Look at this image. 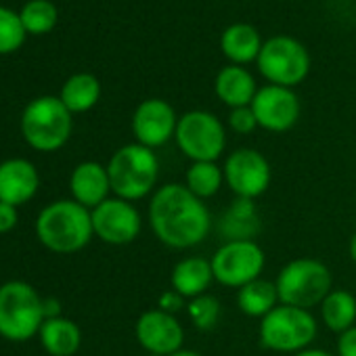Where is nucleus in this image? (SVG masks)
Here are the masks:
<instances>
[{"label":"nucleus","instance_id":"obj_1","mask_svg":"<svg viewBox=\"0 0 356 356\" xmlns=\"http://www.w3.org/2000/svg\"><path fill=\"white\" fill-rule=\"evenodd\" d=\"M149 225L163 245L172 250H189L210 235L212 216L206 204L185 185L172 183L153 193Z\"/></svg>","mask_w":356,"mask_h":356},{"label":"nucleus","instance_id":"obj_2","mask_svg":"<svg viewBox=\"0 0 356 356\" xmlns=\"http://www.w3.org/2000/svg\"><path fill=\"white\" fill-rule=\"evenodd\" d=\"M34 229L38 241L55 254H76L95 237L90 210L74 200H57L44 206Z\"/></svg>","mask_w":356,"mask_h":356},{"label":"nucleus","instance_id":"obj_3","mask_svg":"<svg viewBox=\"0 0 356 356\" xmlns=\"http://www.w3.org/2000/svg\"><path fill=\"white\" fill-rule=\"evenodd\" d=\"M107 174L111 183V193L126 202H138L147 197L159 176V159L153 149L130 143L120 147L109 163Z\"/></svg>","mask_w":356,"mask_h":356},{"label":"nucleus","instance_id":"obj_4","mask_svg":"<svg viewBox=\"0 0 356 356\" xmlns=\"http://www.w3.org/2000/svg\"><path fill=\"white\" fill-rule=\"evenodd\" d=\"M44 316V298L26 281L0 285V337L28 341L38 335Z\"/></svg>","mask_w":356,"mask_h":356},{"label":"nucleus","instance_id":"obj_5","mask_svg":"<svg viewBox=\"0 0 356 356\" xmlns=\"http://www.w3.org/2000/svg\"><path fill=\"white\" fill-rule=\"evenodd\" d=\"M275 285L281 304L310 310L331 293L333 277L321 260L296 258L279 270Z\"/></svg>","mask_w":356,"mask_h":356},{"label":"nucleus","instance_id":"obj_6","mask_svg":"<svg viewBox=\"0 0 356 356\" xmlns=\"http://www.w3.org/2000/svg\"><path fill=\"white\" fill-rule=\"evenodd\" d=\"M24 140L42 153L61 149L72 136V111L59 97L34 99L22 115Z\"/></svg>","mask_w":356,"mask_h":356},{"label":"nucleus","instance_id":"obj_7","mask_svg":"<svg viewBox=\"0 0 356 356\" xmlns=\"http://www.w3.org/2000/svg\"><path fill=\"white\" fill-rule=\"evenodd\" d=\"M318 325L310 310L279 304L264 318H260V343L273 352L298 354L306 350L316 337Z\"/></svg>","mask_w":356,"mask_h":356},{"label":"nucleus","instance_id":"obj_8","mask_svg":"<svg viewBox=\"0 0 356 356\" xmlns=\"http://www.w3.org/2000/svg\"><path fill=\"white\" fill-rule=\"evenodd\" d=\"M174 140L191 161H216L225 153L227 132L214 113L193 109L178 118Z\"/></svg>","mask_w":356,"mask_h":356},{"label":"nucleus","instance_id":"obj_9","mask_svg":"<svg viewBox=\"0 0 356 356\" xmlns=\"http://www.w3.org/2000/svg\"><path fill=\"white\" fill-rule=\"evenodd\" d=\"M256 65L268 84L293 88L306 80L310 72V55L300 40L291 36H273L264 40Z\"/></svg>","mask_w":356,"mask_h":356},{"label":"nucleus","instance_id":"obj_10","mask_svg":"<svg viewBox=\"0 0 356 356\" xmlns=\"http://www.w3.org/2000/svg\"><path fill=\"white\" fill-rule=\"evenodd\" d=\"M210 262L214 281L225 287L241 289L243 285L260 279L266 256L256 241H225Z\"/></svg>","mask_w":356,"mask_h":356},{"label":"nucleus","instance_id":"obj_11","mask_svg":"<svg viewBox=\"0 0 356 356\" xmlns=\"http://www.w3.org/2000/svg\"><path fill=\"white\" fill-rule=\"evenodd\" d=\"M225 183L239 200H258L266 193L273 181V170L268 159L250 147L235 149L222 165Z\"/></svg>","mask_w":356,"mask_h":356},{"label":"nucleus","instance_id":"obj_12","mask_svg":"<svg viewBox=\"0 0 356 356\" xmlns=\"http://www.w3.org/2000/svg\"><path fill=\"white\" fill-rule=\"evenodd\" d=\"M92 216V231L95 237H99L103 243L109 245H128L132 243L143 227L140 214L134 208L132 202L109 197L95 210H90Z\"/></svg>","mask_w":356,"mask_h":356},{"label":"nucleus","instance_id":"obj_13","mask_svg":"<svg viewBox=\"0 0 356 356\" xmlns=\"http://www.w3.org/2000/svg\"><path fill=\"white\" fill-rule=\"evenodd\" d=\"M252 111L256 115L258 128H264L268 132H287L291 130L300 120V99L293 92V88L266 84L258 88Z\"/></svg>","mask_w":356,"mask_h":356},{"label":"nucleus","instance_id":"obj_14","mask_svg":"<svg viewBox=\"0 0 356 356\" xmlns=\"http://www.w3.org/2000/svg\"><path fill=\"white\" fill-rule=\"evenodd\" d=\"M136 341L153 356H170L178 350H183L185 329L178 318L170 312L159 308L147 310L138 316L136 327Z\"/></svg>","mask_w":356,"mask_h":356},{"label":"nucleus","instance_id":"obj_15","mask_svg":"<svg viewBox=\"0 0 356 356\" xmlns=\"http://www.w3.org/2000/svg\"><path fill=\"white\" fill-rule=\"evenodd\" d=\"M176 111L163 99H147L143 101L132 115V134L138 145L149 149H157L174 138L176 132Z\"/></svg>","mask_w":356,"mask_h":356},{"label":"nucleus","instance_id":"obj_16","mask_svg":"<svg viewBox=\"0 0 356 356\" xmlns=\"http://www.w3.org/2000/svg\"><path fill=\"white\" fill-rule=\"evenodd\" d=\"M40 187V174L36 165L24 157L0 161V202L9 206L28 204Z\"/></svg>","mask_w":356,"mask_h":356},{"label":"nucleus","instance_id":"obj_17","mask_svg":"<svg viewBox=\"0 0 356 356\" xmlns=\"http://www.w3.org/2000/svg\"><path fill=\"white\" fill-rule=\"evenodd\" d=\"M70 193L72 200L84 206L86 210H95L105 200H109L111 183L107 165L99 161H82L74 168L70 176Z\"/></svg>","mask_w":356,"mask_h":356},{"label":"nucleus","instance_id":"obj_18","mask_svg":"<svg viewBox=\"0 0 356 356\" xmlns=\"http://www.w3.org/2000/svg\"><path fill=\"white\" fill-rule=\"evenodd\" d=\"M214 281L212 262L202 256H189L176 262L170 275V285L176 293H181L185 300H193L204 296Z\"/></svg>","mask_w":356,"mask_h":356},{"label":"nucleus","instance_id":"obj_19","mask_svg":"<svg viewBox=\"0 0 356 356\" xmlns=\"http://www.w3.org/2000/svg\"><path fill=\"white\" fill-rule=\"evenodd\" d=\"M214 92L216 97L231 109H237V107H250L256 92H258V86H256V80L254 76L241 67V65H227L218 72L216 80H214Z\"/></svg>","mask_w":356,"mask_h":356},{"label":"nucleus","instance_id":"obj_20","mask_svg":"<svg viewBox=\"0 0 356 356\" xmlns=\"http://www.w3.org/2000/svg\"><path fill=\"white\" fill-rule=\"evenodd\" d=\"M262 220L256 204L252 200H235L222 214L218 231L225 241H256L254 237L260 233Z\"/></svg>","mask_w":356,"mask_h":356},{"label":"nucleus","instance_id":"obj_21","mask_svg":"<svg viewBox=\"0 0 356 356\" xmlns=\"http://www.w3.org/2000/svg\"><path fill=\"white\" fill-rule=\"evenodd\" d=\"M264 40L258 30L250 24H231L220 34V51L231 61V65L245 67L248 63L258 61Z\"/></svg>","mask_w":356,"mask_h":356},{"label":"nucleus","instance_id":"obj_22","mask_svg":"<svg viewBox=\"0 0 356 356\" xmlns=\"http://www.w3.org/2000/svg\"><path fill=\"white\" fill-rule=\"evenodd\" d=\"M42 348L51 356H74L82 346V331L80 327L67 316L47 318L38 331Z\"/></svg>","mask_w":356,"mask_h":356},{"label":"nucleus","instance_id":"obj_23","mask_svg":"<svg viewBox=\"0 0 356 356\" xmlns=\"http://www.w3.org/2000/svg\"><path fill=\"white\" fill-rule=\"evenodd\" d=\"M59 99L72 115L90 111L101 99V82L92 74H74L63 84Z\"/></svg>","mask_w":356,"mask_h":356},{"label":"nucleus","instance_id":"obj_24","mask_svg":"<svg viewBox=\"0 0 356 356\" xmlns=\"http://www.w3.org/2000/svg\"><path fill=\"white\" fill-rule=\"evenodd\" d=\"M279 293L277 285L264 279H256L241 289H237V306L241 308L243 314L254 316V318H264L273 308H277Z\"/></svg>","mask_w":356,"mask_h":356},{"label":"nucleus","instance_id":"obj_25","mask_svg":"<svg viewBox=\"0 0 356 356\" xmlns=\"http://www.w3.org/2000/svg\"><path fill=\"white\" fill-rule=\"evenodd\" d=\"M321 318L333 333L352 329L356 321V298L346 289H331V293L321 302Z\"/></svg>","mask_w":356,"mask_h":356},{"label":"nucleus","instance_id":"obj_26","mask_svg":"<svg viewBox=\"0 0 356 356\" xmlns=\"http://www.w3.org/2000/svg\"><path fill=\"white\" fill-rule=\"evenodd\" d=\"M225 183V172L216 161H191L189 170H187V183L185 187L204 200L214 197L220 191V185Z\"/></svg>","mask_w":356,"mask_h":356},{"label":"nucleus","instance_id":"obj_27","mask_svg":"<svg viewBox=\"0 0 356 356\" xmlns=\"http://www.w3.org/2000/svg\"><path fill=\"white\" fill-rule=\"evenodd\" d=\"M19 17L28 34H47L57 26L59 13L51 0H32L22 9Z\"/></svg>","mask_w":356,"mask_h":356},{"label":"nucleus","instance_id":"obj_28","mask_svg":"<svg viewBox=\"0 0 356 356\" xmlns=\"http://www.w3.org/2000/svg\"><path fill=\"white\" fill-rule=\"evenodd\" d=\"M220 302L210 296V293H204V296H197L193 298L189 304H187V314L191 318V323L200 329V331H210L216 327L218 318H220Z\"/></svg>","mask_w":356,"mask_h":356},{"label":"nucleus","instance_id":"obj_29","mask_svg":"<svg viewBox=\"0 0 356 356\" xmlns=\"http://www.w3.org/2000/svg\"><path fill=\"white\" fill-rule=\"evenodd\" d=\"M26 28L22 17L5 7H0V55L17 51L26 40Z\"/></svg>","mask_w":356,"mask_h":356},{"label":"nucleus","instance_id":"obj_30","mask_svg":"<svg viewBox=\"0 0 356 356\" xmlns=\"http://www.w3.org/2000/svg\"><path fill=\"white\" fill-rule=\"evenodd\" d=\"M229 126L237 134H250V132H254L258 128V122H256V115H254L252 107L231 109V113H229Z\"/></svg>","mask_w":356,"mask_h":356},{"label":"nucleus","instance_id":"obj_31","mask_svg":"<svg viewBox=\"0 0 356 356\" xmlns=\"http://www.w3.org/2000/svg\"><path fill=\"white\" fill-rule=\"evenodd\" d=\"M17 222H19V212H17V208L0 202V235L11 233V231L17 227Z\"/></svg>","mask_w":356,"mask_h":356},{"label":"nucleus","instance_id":"obj_32","mask_svg":"<svg viewBox=\"0 0 356 356\" xmlns=\"http://www.w3.org/2000/svg\"><path fill=\"white\" fill-rule=\"evenodd\" d=\"M157 308L159 310H163V312H170V314H174L176 310H181L183 308V304H185V298L181 296V293H176L172 287L168 289V291H163L161 296H159V300H157Z\"/></svg>","mask_w":356,"mask_h":356},{"label":"nucleus","instance_id":"obj_33","mask_svg":"<svg viewBox=\"0 0 356 356\" xmlns=\"http://www.w3.org/2000/svg\"><path fill=\"white\" fill-rule=\"evenodd\" d=\"M337 356H356V325L337 337Z\"/></svg>","mask_w":356,"mask_h":356},{"label":"nucleus","instance_id":"obj_34","mask_svg":"<svg viewBox=\"0 0 356 356\" xmlns=\"http://www.w3.org/2000/svg\"><path fill=\"white\" fill-rule=\"evenodd\" d=\"M44 316L47 318H55L61 316V306L55 298H44Z\"/></svg>","mask_w":356,"mask_h":356},{"label":"nucleus","instance_id":"obj_35","mask_svg":"<svg viewBox=\"0 0 356 356\" xmlns=\"http://www.w3.org/2000/svg\"><path fill=\"white\" fill-rule=\"evenodd\" d=\"M293 356H333V354H329L327 350H318V348H306V350H302V352H298Z\"/></svg>","mask_w":356,"mask_h":356},{"label":"nucleus","instance_id":"obj_36","mask_svg":"<svg viewBox=\"0 0 356 356\" xmlns=\"http://www.w3.org/2000/svg\"><path fill=\"white\" fill-rule=\"evenodd\" d=\"M350 258H352V262H356V233L352 235V239H350Z\"/></svg>","mask_w":356,"mask_h":356},{"label":"nucleus","instance_id":"obj_37","mask_svg":"<svg viewBox=\"0 0 356 356\" xmlns=\"http://www.w3.org/2000/svg\"><path fill=\"white\" fill-rule=\"evenodd\" d=\"M170 356H202V354L195 352V350H178V352H174V354H170Z\"/></svg>","mask_w":356,"mask_h":356}]
</instances>
